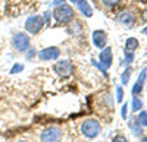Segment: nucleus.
Wrapping results in <instances>:
<instances>
[{
  "instance_id": "4",
  "label": "nucleus",
  "mask_w": 147,
  "mask_h": 142,
  "mask_svg": "<svg viewBox=\"0 0 147 142\" xmlns=\"http://www.w3.org/2000/svg\"><path fill=\"white\" fill-rule=\"evenodd\" d=\"M41 142H60L62 141V131L57 126L47 127L41 132Z\"/></svg>"
},
{
  "instance_id": "2",
  "label": "nucleus",
  "mask_w": 147,
  "mask_h": 142,
  "mask_svg": "<svg viewBox=\"0 0 147 142\" xmlns=\"http://www.w3.org/2000/svg\"><path fill=\"white\" fill-rule=\"evenodd\" d=\"M81 132L85 138L88 139H94L99 136V133L102 132V126L100 123L94 120V119H88V120H84L81 125Z\"/></svg>"
},
{
  "instance_id": "13",
  "label": "nucleus",
  "mask_w": 147,
  "mask_h": 142,
  "mask_svg": "<svg viewBox=\"0 0 147 142\" xmlns=\"http://www.w3.org/2000/svg\"><path fill=\"white\" fill-rule=\"evenodd\" d=\"M138 47V40L136 38H128L125 41V54L127 53H134Z\"/></svg>"
},
{
  "instance_id": "20",
  "label": "nucleus",
  "mask_w": 147,
  "mask_h": 142,
  "mask_svg": "<svg viewBox=\"0 0 147 142\" xmlns=\"http://www.w3.org/2000/svg\"><path fill=\"white\" fill-rule=\"evenodd\" d=\"M116 94H118V103H122V100H124V89H122V87H116Z\"/></svg>"
},
{
  "instance_id": "9",
  "label": "nucleus",
  "mask_w": 147,
  "mask_h": 142,
  "mask_svg": "<svg viewBox=\"0 0 147 142\" xmlns=\"http://www.w3.org/2000/svg\"><path fill=\"white\" fill-rule=\"evenodd\" d=\"M100 65L105 67V69H109L110 65H112V49L110 47H105V49L100 51Z\"/></svg>"
},
{
  "instance_id": "7",
  "label": "nucleus",
  "mask_w": 147,
  "mask_h": 142,
  "mask_svg": "<svg viewBox=\"0 0 147 142\" xmlns=\"http://www.w3.org/2000/svg\"><path fill=\"white\" fill-rule=\"evenodd\" d=\"M59 56H60V50L57 49V47H47V49H44L38 53L40 60H44V62L55 60V59H57Z\"/></svg>"
},
{
  "instance_id": "18",
  "label": "nucleus",
  "mask_w": 147,
  "mask_h": 142,
  "mask_svg": "<svg viewBox=\"0 0 147 142\" xmlns=\"http://www.w3.org/2000/svg\"><path fill=\"white\" fill-rule=\"evenodd\" d=\"M24 70V65L22 63H16V65H13V67L10 69V73H19V72H22Z\"/></svg>"
},
{
  "instance_id": "11",
  "label": "nucleus",
  "mask_w": 147,
  "mask_h": 142,
  "mask_svg": "<svg viewBox=\"0 0 147 142\" xmlns=\"http://www.w3.org/2000/svg\"><path fill=\"white\" fill-rule=\"evenodd\" d=\"M146 78H147V67H144V69L141 70V73H140V76H138V79H137V82H136V85L132 87L134 97H137L138 94H141V91H143V88H144Z\"/></svg>"
},
{
  "instance_id": "6",
  "label": "nucleus",
  "mask_w": 147,
  "mask_h": 142,
  "mask_svg": "<svg viewBox=\"0 0 147 142\" xmlns=\"http://www.w3.org/2000/svg\"><path fill=\"white\" fill-rule=\"evenodd\" d=\"M55 72L59 75V76H62V78H66L69 75H72L74 72V66L69 60H59L56 65H55Z\"/></svg>"
},
{
  "instance_id": "1",
  "label": "nucleus",
  "mask_w": 147,
  "mask_h": 142,
  "mask_svg": "<svg viewBox=\"0 0 147 142\" xmlns=\"http://www.w3.org/2000/svg\"><path fill=\"white\" fill-rule=\"evenodd\" d=\"M74 15H75L74 13V9L71 6H68L66 3L56 6L53 10V16H55L57 23H68L69 21L74 19Z\"/></svg>"
},
{
  "instance_id": "17",
  "label": "nucleus",
  "mask_w": 147,
  "mask_h": 142,
  "mask_svg": "<svg viewBox=\"0 0 147 142\" xmlns=\"http://www.w3.org/2000/svg\"><path fill=\"white\" fill-rule=\"evenodd\" d=\"M137 120L141 126H147V111H141L137 117Z\"/></svg>"
},
{
  "instance_id": "21",
  "label": "nucleus",
  "mask_w": 147,
  "mask_h": 142,
  "mask_svg": "<svg viewBox=\"0 0 147 142\" xmlns=\"http://www.w3.org/2000/svg\"><path fill=\"white\" fill-rule=\"evenodd\" d=\"M132 59H134V53H127V54H125V62H124V65L132 63Z\"/></svg>"
},
{
  "instance_id": "27",
  "label": "nucleus",
  "mask_w": 147,
  "mask_h": 142,
  "mask_svg": "<svg viewBox=\"0 0 147 142\" xmlns=\"http://www.w3.org/2000/svg\"><path fill=\"white\" fill-rule=\"evenodd\" d=\"M141 142H147V136H146V138H143V139H141Z\"/></svg>"
},
{
  "instance_id": "29",
  "label": "nucleus",
  "mask_w": 147,
  "mask_h": 142,
  "mask_svg": "<svg viewBox=\"0 0 147 142\" xmlns=\"http://www.w3.org/2000/svg\"><path fill=\"white\" fill-rule=\"evenodd\" d=\"M19 142H28V141H19Z\"/></svg>"
},
{
  "instance_id": "26",
  "label": "nucleus",
  "mask_w": 147,
  "mask_h": 142,
  "mask_svg": "<svg viewBox=\"0 0 147 142\" xmlns=\"http://www.w3.org/2000/svg\"><path fill=\"white\" fill-rule=\"evenodd\" d=\"M62 3H65V0H55V2H53L55 6H59V5H62Z\"/></svg>"
},
{
  "instance_id": "25",
  "label": "nucleus",
  "mask_w": 147,
  "mask_h": 142,
  "mask_svg": "<svg viewBox=\"0 0 147 142\" xmlns=\"http://www.w3.org/2000/svg\"><path fill=\"white\" fill-rule=\"evenodd\" d=\"M44 18H46V22H47V23L50 22V12H46V15H44Z\"/></svg>"
},
{
  "instance_id": "19",
  "label": "nucleus",
  "mask_w": 147,
  "mask_h": 142,
  "mask_svg": "<svg viewBox=\"0 0 147 142\" xmlns=\"http://www.w3.org/2000/svg\"><path fill=\"white\" fill-rule=\"evenodd\" d=\"M102 2H103V5H106L107 7H113V6L119 5L121 0H102Z\"/></svg>"
},
{
  "instance_id": "10",
  "label": "nucleus",
  "mask_w": 147,
  "mask_h": 142,
  "mask_svg": "<svg viewBox=\"0 0 147 142\" xmlns=\"http://www.w3.org/2000/svg\"><path fill=\"white\" fill-rule=\"evenodd\" d=\"M93 43L96 47H99V49H105L106 47V43H107V35L105 31H94L93 32Z\"/></svg>"
},
{
  "instance_id": "22",
  "label": "nucleus",
  "mask_w": 147,
  "mask_h": 142,
  "mask_svg": "<svg viewBox=\"0 0 147 142\" xmlns=\"http://www.w3.org/2000/svg\"><path fill=\"white\" fill-rule=\"evenodd\" d=\"M112 142H128V139H127L124 135H116V136L113 138Z\"/></svg>"
},
{
  "instance_id": "12",
  "label": "nucleus",
  "mask_w": 147,
  "mask_h": 142,
  "mask_svg": "<svg viewBox=\"0 0 147 142\" xmlns=\"http://www.w3.org/2000/svg\"><path fill=\"white\" fill-rule=\"evenodd\" d=\"M118 22L121 25L127 27V28H131L134 23H136V16H134L131 12H121V15L118 16Z\"/></svg>"
},
{
  "instance_id": "8",
  "label": "nucleus",
  "mask_w": 147,
  "mask_h": 142,
  "mask_svg": "<svg viewBox=\"0 0 147 142\" xmlns=\"http://www.w3.org/2000/svg\"><path fill=\"white\" fill-rule=\"evenodd\" d=\"M71 2L77 6V9L81 12L84 16H87V18L93 16V9H91V6L88 5L87 0H71Z\"/></svg>"
},
{
  "instance_id": "16",
  "label": "nucleus",
  "mask_w": 147,
  "mask_h": 142,
  "mask_svg": "<svg viewBox=\"0 0 147 142\" xmlns=\"http://www.w3.org/2000/svg\"><path fill=\"white\" fill-rule=\"evenodd\" d=\"M129 76H131V67H127L124 70V73H122V84L127 85L129 82Z\"/></svg>"
},
{
  "instance_id": "23",
  "label": "nucleus",
  "mask_w": 147,
  "mask_h": 142,
  "mask_svg": "<svg viewBox=\"0 0 147 142\" xmlns=\"http://www.w3.org/2000/svg\"><path fill=\"white\" fill-rule=\"evenodd\" d=\"M128 104H124L122 105V110H121V114H122V119H127V116H128V107H127Z\"/></svg>"
},
{
  "instance_id": "3",
  "label": "nucleus",
  "mask_w": 147,
  "mask_h": 142,
  "mask_svg": "<svg viewBox=\"0 0 147 142\" xmlns=\"http://www.w3.org/2000/svg\"><path fill=\"white\" fill-rule=\"evenodd\" d=\"M44 27V18L40 15H32L25 21V29L30 34H38Z\"/></svg>"
},
{
  "instance_id": "28",
  "label": "nucleus",
  "mask_w": 147,
  "mask_h": 142,
  "mask_svg": "<svg viewBox=\"0 0 147 142\" xmlns=\"http://www.w3.org/2000/svg\"><path fill=\"white\" fill-rule=\"evenodd\" d=\"M143 34H147V28H144V29H143Z\"/></svg>"
},
{
  "instance_id": "24",
  "label": "nucleus",
  "mask_w": 147,
  "mask_h": 142,
  "mask_svg": "<svg viewBox=\"0 0 147 142\" xmlns=\"http://www.w3.org/2000/svg\"><path fill=\"white\" fill-rule=\"evenodd\" d=\"M34 54H35L34 49H30V50H28V53H27V57H28V59H31V57H34Z\"/></svg>"
},
{
  "instance_id": "15",
  "label": "nucleus",
  "mask_w": 147,
  "mask_h": 142,
  "mask_svg": "<svg viewBox=\"0 0 147 142\" xmlns=\"http://www.w3.org/2000/svg\"><path fill=\"white\" fill-rule=\"evenodd\" d=\"M141 107H143V101L140 98H137V97H134L132 98V105H131L132 111H140Z\"/></svg>"
},
{
  "instance_id": "5",
  "label": "nucleus",
  "mask_w": 147,
  "mask_h": 142,
  "mask_svg": "<svg viewBox=\"0 0 147 142\" xmlns=\"http://www.w3.org/2000/svg\"><path fill=\"white\" fill-rule=\"evenodd\" d=\"M12 44H13L15 50L22 53V51L28 50V47H30V37L27 34H24V32H16L13 35V38H12Z\"/></svg>"
},
{
  "instance_id": "14",
  "label": "nucleus",
  "mask_w": 147,
  "mask_h": 142,
  "mask_svg": "<svg viewBox=\"0 0 147 142\" xmlns=\"http://www.w3.org/2000/svg\"><path fill=\"white\" fill-rule=\"evenodd\" d=\"M129 127H131V132L136 136H141L143 135V126L138 123V120H131L129 122Z\"/></svg>"
}]
</instances>
